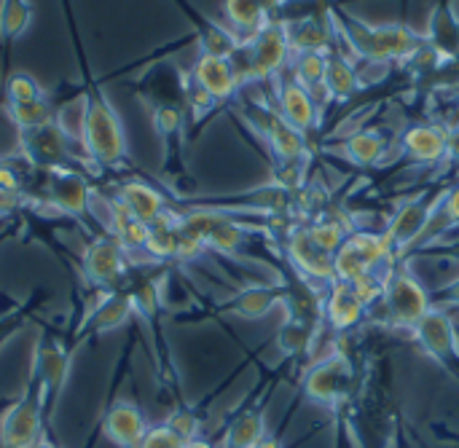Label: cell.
I'll return each instance as SVG.
<instances>
[{
  "instance_id": "6da1fadb",
  "label": "cell",
  "mask_w": 459,
  "mask_h": 448,
  "mask_svg": "<svg viewBox=\"0 0 459 448\" xmlns=\"http://www.w3.org/2000/svg\"><path fill=\"white\" fill-rule=\"evenodd\" d=\"M81 142L97 167H118L126 159V137L121 118L100 91L83 97Z\"/></svg>"
},
{
  "instance_id": "7a4b0ae2",
  "label": "cell",
  "mask_w": 459,
  "mask_h": 448,
  "mask_svg": "<svg viewBox=\"0 0 459 448\" xmlns=\"http://www.w3.org/2000/svg\"><path fill=\"white\" fill-rule=\"evenodd\" d=\"M43 403L38 387H30V392L8 406V411L0 419V448H38L43 441Z\"/></svg>"
},
{
  "instance_id": "3957f363",
  "label": "cell",
  "mask_w": 459,
  "mask_h": 448,
  "mask_svg": "<svg viewBox=\"0 0 459 448\" xmlns=\"http://www.w3.org/2000/svg\"><path fill=\"white\" fill-rule=\"evenodd\" d=\"M67 374H70V358L67 352L54 344L51 339H43L35 349V387L40 392V403H43V411L51 414L54 411V403L59 401L62 395V387L67 382Z\"/></svg>"
},
{
  "instance_id": "277c9868",
  "label": "cell",
  "mask_w": 459,
  "mask_h": 448,
  "mask_svg": "<svg viewBox=\"0 0 459 448\" xmlns=\"http://www.w3.org/2000/svg\"><path fill=\"white\" fill-rule=\"evenodd\" d=\"M67 129L59 121L43 124L38 129H27L19 132V148L22 156L32 164V167H43V169H56L65 167L67 159Z\"/></svg>"
},
{
  "instance_id": "5b68a950",
  "label": "cell",
  "mask_w": 459,
  "mask_h": 448,
  "mask_svg": "<svg viewBox=\"0 0 459 448\" xmlns=\"http://www.w3.org/2000/svg\"><path fill=\"white\" fill-rule=\"evenodd\" d=\"M387 314L393 323L398 325H417L428 312H430V298L422 290V285L417 280H411L409 274H393L385 285V296H382Z\"/></svg>"
},
{
  "instance_id": "8992f818",
  "label": "cell",
  "mask_w": 459,
  "mask_h": 448,
  "mask_svg": "<svg viewBox=\"0 0 459 448\" xmlns=\"http://www.w3.org/2000/svg\"><path fill=\"white\" fill-rule=\"evenodd\" d=\"M83 271L94 285L110 288L121 280V274L126 271V261H124V247L113 239V237H100L86 247L83 255Z\"/></svg>"
},
{
  "instance_id": "52a82bcc",
  "label": "cell",
  "mask_w": 459,
  "mask_h": 448,
  "mask_svg": "<svg viewBox=\"0 0 459 448\" xmlns=\"http://www.w3.org/2000/svg\"><path fill=\"white\" fill-rule=\"evenodd\" d=\"M48 196L56 212L78 215L89 207L91 188L81 172L70 167H56V169H48Z\"/></svg>"
},
{
  "instance_id": "ba28073f",
  "label": "cell",
  "mask_w": 459,
  "mask_h": 448,
  "mask_svg": "<svg viewBox=\"0 0 459 448\" xmlns=\"http://www.w3.org/2000/svg\"><path fill=\"white\" fill-rule=\"evenodd\" d=\"M288 253L290 261L301 269V274L315 277V280H331L336 282V269H333V255L323 253L312 239L307 228H296L288 239Z\"/></svg>"
},
{
  "instance_id": "9c48e42d",
  "label": "cell",
  "mask_w": 459,
  "mask_h": 448,
  "mask_svg": "<svg viewBox=\"0 0 459 448\" xmlns=\"http://www.w3.org/2000/svg\"><path fill=\"white\" fill-rule=\"evenodd\" d=\"M105 435L118 448H140L143 438L148 435V425L137 406L116 403L105 417Z\"/></svg>"
},
{
  "instance_id": "30bf717a",
  "label": "cell",
  "mask_w": 459,
  "mask_h": 448,
  "mask_svg": "<svg viewBox=\"0 0 459 448\" xmlns=\"http://www.w3.org/2000/svg\"><path fill=\"white\" fill-rule=\"evenodd\" d=\"M194 81L215 99L223 102L237 91V73L229 59L223 56H210L202 54L199 62L194 65Z\"/></svg>"
},
{
  "instance_id": "8fae6325",
  "label": "cell",
  "mask_w": 459,
  "mask_h": 448,
  "mask_svg": "<svg viewBox=\"0 0 459 448\" xmlns=\"http://www.w3.org/2000/svg\"><path fill=\"white\" fill-rule=\"evenodd\" d=\"M417 339L422 341V347L438 358V360H449L457 349V336H455V325L446 314L430 309L417 325H414Z\"/></svg>"
},
{
  "instance_id": "7c38bea8",
  "label": "cell",
  "mask_w": 459,
  "mask_h": 448,
  "mask_svg": "<svg viewBox=\"0 0 459 448\" xmlns=\"http://www.w3.org/2000/svg\"><path fill=\"white\" fill-rule=\"evenodd\" d=\"M347 382H350V366H347V360L344 358H328V360L312 366L304 387H307V392L315 401L331 403V401L339 398V392L344 390Z\"/></svg>"
},
{
  "instance_id": "4fadbf2b",
  "label": "cell",
  "mask_w": 459,
  "mask_h": 448,
  "mask_svg": "<svg viewBox=\"0 0 459 448\" xmlns=\"http://www.w3.org/2000/svg\"><path fill=\"white\" fill-rule=\"evenodd\" d=\"M288 54V35L280 27H264L253 43V54H250V70L255 78H266L272 75Z\"/></svg>"
},
{
  "instance_id": "5bb4252c",
  "label": "cell",
  "mask_w": 459,
  "mask_h": 448,
  "mask_svg": "<svg viewBox=\"0 0 459 448\" xmlns=\"http://www.w3.org/2000/svg\"><path fill=\"white\" fill-rule=\"evenodd\" d=\"M366 309L368 306L363 304L358 290L347 282H336L325 301V317H328L331 328H336V331H347V328L358 325L363 320Z\"/></svg>"
},
{
  "instance_id": "9a60e30c",
  "label": "cell",
  "mask_w": 459,
  "mask_h": 448,
  "mask_svg": "<svg viewBox=\"0 0 459 448\" xmlns=\"http://www.w3.org/2000/svg\"><path fill=\"white\" fill-rule=\"evenodd\" d=\"M137 220L143 223H156L167 210H164V196L151 188L148 183H140V180H129L118 188V196H116Z\"/></svg>"
},
{
  "instance_id": "2e32d148",
  "label": "cell",
  "mask_w": 459,
  "mask_h": 448,
  "mask_svg": "<svg viewBox=\"0 0 459 448\" xmlns=\"http://www.w3.org/2000/svg\"><path fill=\"white\" fill-rule=\"evenodd\" d=\"M358 46L363 48L366 56L385 62V59L403 56L406 51H411L414 35L406 27H379V30L368 32L366 40H358Z\"/></svg>"
},
{
  "instance_id": "e0dca14e",
  "label": "cell",
  "mask_w": 459,
  "mask_h": 448,
  "mask_svg": "<svg viewBox=\"0 0 459 448\" xmlns=\"http://www.w3.org/2000/svg\"><path fill=\"white\" fill-rule=\"evenodd\" d=\"M428 220H430V210L422 202H406L395 212V218H393V223H390V228L385 234L390 247H403V245L414 242L425 231Z\"/></svg>"
},
{
  "instance_id": "ac0fdd59",
  "label": "cell",
  "mask_w": 459,
  "mask_h": 448,
  "mask_svg": "<svg viewBox=\"0 0 459 448\" xmlns=\"http://www.w3.org/2000/svg\"><path fill=\"white\" fill-rule=\"evenodd\" d=\"M110 228H113V239L124 247V253L145 250L151 226L137 220L118 199L110 202Z\"/></svg>"
},
{
  "instance_id": "d6986e66",
  "label": "cell",
  "mask_w": 459,
  "mask_h": 448,
  "mask_svg": "<svg viewBox=\"0 0 459 448\" xmlns=\"http://www.w3.org/2000/svg\"><path fill=\"white\" fill-rule=\"evenodd\" d=\"M134 312V304H132V296H124V293H113V296H105L94 312L86 317V323L81 325V331H94V333H105V331H113L118 325H124L129 320V314Z\"/></svg>"
},
{
  "instance_id": "ffe728a7",
  "label": "cell",
  "mask_w": 459,
  "mask_h": 448,
  "mask_svg": "<svg viewBox=\"0 0 459 448\" xmlns=\"http://www.w3.org/2000/svg\"><path fill=\"white\" fill-rule=\"evenodd\" d=\"M406 151L417 161H436L446 153V134L436 126H411L403 140Z\"/></svg>"
},
{
  "instance_id": "44dd1931",
  "label": "cell",
  "mask_w": 459,
  "mask_h": 448,
  "mask_svg": "<svg viewBox=\"0 0 459 448\" xmlns=\"http://www.w3.org/2000/svg\"><path fill=\"white\" fill-rule=\"evenodd\" d=\"M282 118L296 126V129H307L315 124V102L309 97V91L301 83H288L282 89Z\"/></svg>"
},
{
  "instance_id": "7402d4cb",
  "label": "cell",
  "mask_w": 459,
  "mask_h": 448,
  "mask_svg": "<svg viewBox=\"0 0 459 448\" xmlns=\"http://www.w3.org/2000/svg\"><path fill=\"white\" fill-rule=\"evenodd\" d=\"M277 5V0H226V16L242 32H261L264 16Z\"/></svg>"
},
{
  "instance_id": "603a6c76",
  "label": "cell",
  "mask_w": 459,
  "mask_h": 448,
  "mask_svg": "<svg viewBox=\"0 0 459 448\" xmlns=\"http://www.w3.org/2000/svg\"><path fill=\"white\" fill-rule=\"evenodd\" d=\"M264 438V417L258 411H242L226 430V448H255Z\"/></svg>"
},
{
  "instance_id": "cb8c5ba5",
  "label": "cell",
  "mask_w": 459,
  "mask_h": 448,
  "mask_svg": "<svg viewBox=\"0 0 459 448\" xmlns=\"http://www.w3.org/2000/svg\"><path fill=\"white\" fill-rule=\"evenodd\" d=\"M269 140H272L274 153H277L285 164H293L296 159L304 156L301 129L290 126L285 118H274V121H272V126H269Z\"/></svg>"
},
{
  "instance_id": "d4e9b609",
  "label": "cell",
  "mask_w": 459,
  "mask_h": 448,
  "mask_svg": "<svg viewBox=\"0 0 459 448\" xmlns=\"http://www.w3.org/2000/svg\"><path fill=\"white\" fill-rule=\"evenodd\" d=\"M5 113L11 118V124L19 129V132H27V129H38L43 124H51L56 121L54 118V110L46 99H35V102H24V105H11L5 102Z\"/></svg>"
},
{
  "instance_id": "484cf974",
  "label": "cell",
  "mask_w": 459,
  "mask_h": 448,
  "mask_svg": "<svg viewBox=\"0 0 459 448\" xmlns=\"http://www.w3.org/2000/svg\"><path fill=\"white\" fill-rule=\"evenodd\" d=\"M145 250L156 258H169L178 250V218L164 212L156 223H151Z\"/></svg>"
},
{
  "instance_id": "4316f807",
  "label": "cell",
  "mask_w": 459,
  "mask_h": 448,
  "mask_svg": "<svg viewBox=\"0 0 459 448\" xmlns=\"http://www.w3.org/2000/svg\"><path fill=\"white\" fill-rule=\"evenodd\" d=\"M32 22L30 0H3L0 5V38L5 43L16 40Z\"/></svg>"
},
{
  "instance_id": "83f0119b",
  "label": "cell",
  "mask_w": 459,
  "mask_h": 448,
  "mask_svg": "<svg viewBox=\"0 0 459 448\" xmlns=\"http://www.w3.org/2000/svg\"><path fill=\"white\" fill-rule=\"evenodd\" d=\"M325 89L333 97H350L358 89V75L352 70V65L342 56H331L325 65Z\"/></svg>"
},
{
  "instance_id": "f1b7e54d",
  "label": "cell",
  "mask_w": 459,
  "mask_h": 448,
  "mask_svg": "<svg viewBox=\"0 0 459 448\" xmlns=\"http://www.w3.org/2000/svg\"><path fill=\"white\" fill-rule=\"evenodd\" d=\"M277 301V293L272 288H247L237 296L234 312L242 317H264Z\"/></svg>"
},
{
  "instance_id": "f546056e",
  "label": "cell",
  "mask_w": 459,
  "mask_h": 448,
  "mask_svg": "<svg viewBox=\"0 0 459 448\" xmlns=\"http://www.w3.org/2000/svg\"><path fill=\"white\" fill-rule=\"evenodd\" d=\"M35 99H43L40 83L30 73H11L5 81V102L24 105V102H35Z\"/></svg>"
},
{
  "instance_id": "4dcf8cb0",
  "label": "cell",
  "mask_w": 459,
  "mask_h": 448,
  "mask_svg": "<svg viewBox=\"0 0 459 448\" xmlns=\"http://www.w3.org/2000/svg\"><path fill=\"white\" fill-rule=\"evenodd\" d=\"M347 153L358 164H374L385 153V140L379 134H374V132H360V134L347 140Z\"/></svg>"
},
{
  "instance_id": "1f68e13d",
  "label": "cell",
  "mask_w": 459,
  "mask_h": 448,
  "mask_svg": "<svg viewBox=\"0 0 459 448\" xmlns=\"http://www.w3.org/2000/svg\"><path fill=\"white\" fill-rule=\"evenodd\" d=\"M307 231H309V239H312L323 253H328V255H336V253L344 247V242H347L344 226H339L336 220H320V223H315V226L307 228Z\"/></svg>"
},
{
  "instance_id": "d6a6232c",
  "label": "cell",
  "mask_w": 459,
  "mask_h": 448,
  "mask_svg": "<svg viewBox=\"0 0 459 448\" xmlns=\"http://www.w3.org/2000/svg\"><path fill=\"white\" fill-rule=\"evenodd\" d=\"M347 242L366 258V263L374 269L379 263H385V258L390 255V242L387 237H374V234H355V237H347Z\"/></svg>"
},
{
  "instance_id": "836d02e7",
  "label": "cell",
  "mask_w": 459,
  "mask_h": 448,
  "mask_svg": "<svg viewBox=\"0 0 459 448\" xmlns=\"http://www.w3.org/2000/svg\"><path fill=\"white\" fill-rule=\"evenodd\" d=\"M242 239H245L242 228L234 226V220L223 218V220L212 228V234L207 237V247H212V250H218V253H237L239 245H242Z\"/></svg>"
},
{
  "instance_id": "e575fe53",
  "label": "cell",
  "mask_w": 459,
  "mask_h": 448,
  "mask_svg": "<svg viewBox=\"0 0 459 448\" xmlns=\"http://www.w3.org/2000/svg\"><path fill=\"white\" fill-rule=\"evenodd\" d=\"M312 331L307 323H299V320H290L282 331H280V347L288 352V355H299V352H307L312 347Z\"/></svg>"
},
{
  "instance_id": "d590c367",
  "label": "cell",
  "mask_w": 459,
  "mask_h": 448,
  "mask_svg": "<svg viewBox=\"0 0 459 448\" xmlns=\"http://www.w3.org/2000/svg\"><path fill=\"white\" fill-rule=\"evenodd\" d=\"M325 65H328V59H323L317 51H304L301 59H299V67H296L299 83L304 89H312V86L323 83L325 81Z\"/></svg>"
},
{
  "instance_id": "8d00e7d4",
  "label": "cell",
  "mask_w": 459,
  "mask_h": 448,
  "mask_svg": "<svg viewBox=\"0 0 459 448\" xmlns=\"http://www.w3.org/2000/svg\"><path fill=\"white\" fill-rule=\"evenodd\" d=\"M234 48H237V40H234L229 32H223V30H218V27H207V30L202 32V54L229 59V56L234 54Z\"/></svg>"
},
{
  "instance_id": "74e56055",
  "label": "cell",
  "mask_w": 459,
  "mask_h": 448,
  "mask_svg": "<svg viewBox=\"0 0 459 448\" xmlns=\"http://www.w3.org/2000/svg\"><path fill=\"white\" fill-rule=\"evenodd\" d=\"M167 427H169L183 444H188V441H194V438L199 435V419H196V414L188 411V409L175 411V414L167 419Z\"/></svg>"
},
{
  "instance_id": "f35d334b",
  "label": "cell",
  "mask_w": 459,
  "mask_h": 448,
  "mask_svg": "<svg viewBox=\"0 0 459 448\" xmlns=\"http://www.w3.org/2000/svg\"><path fill=\"white\" fill-rule=\"evenodd\" d=\"M153 126L161 137H172L183 126V116L175 105H159L153 108Z\"/></svg>"
},
{
  "instance_id": "ab89813d",
  "label": "cell",
  "mask_w": 459,
  "mask_h": 448,
  "mask_svg": "<svg viewBox=\"0 0 459 448\" xmlns=\"http://www.w3.org/2000/svg\"><path fill=\"white\" fill-rule=\"evenodd\" d=\"M132 304H134V309H137L143 317H153L156 309H159V290H156V285H153V282L140 285V288L132 293Z\"/></svg>"
},
{
  "instance_id": "60d3db41",
  "label": "cell",
  "mask_w": 459,
  "mask_h": 448,
  "mask_svg": "<svg viewBox=\"0 0 459 448\" xmlns=\"http://www.w3.org/2000/svg\"><path fill=\"white\" fill-rule=\"evenodd\" d=\"M140 448H186V444L167 425H161V427H151L148 430V435L143 438Z\"/></svg>"
},
{
  "instance_id": "b9f144b4",
  "label": "cell",
  "mask_w": 459,
  "mask_h": 448,
  "mask_svg": "<svg viewBox=\"0 0 459 448\" xmlns=\"http://www.w3.org/2000/svg\"><path fill=\"white\" fill-rule=\"evenodd\" d=\"M325 40H328V35L317 22H304L301 32L296 35V46H301L304 51H315V48L325 46Z\"/></svg>"
},
{
  "instance_id": "7bdbcfd3",
  "label": "cell",
  "mask_w": 459,
  "mask_h": 448,
  "mask_svg": "<svg viewBox=\"0 0 459 448\" xmlns=\"http://www.w3.org/2000/svg\"><path fill=\"white\" fill-rule=\"evenodd\" d=\"M0 191L22 194V180H19V175H16L11 167H5V164H0Z\"/></svg>"
},
{
  "instance_id": "ee69618b",
  "label": "cell",
  "mask_w": 459,
  "mask_h": 448,
  "mask_svg": "<svg viewBox=\"0 0 459 448\" xmlns=\"http://www.w3.org/2000/svg\"><path fill=\"white\" fill-rule=\"evenodd\" d=\"M22 207V194H8V191H0V215H8L13 210Z\"/></svg>"
},
{
  "instance_id": "f6af8a7d",
  "label": "cell",
  "mask_w": 459,
  "mask_h": 448,
  "mask_svg": "<svg viewBox=\"0 0 459 448\" xmlns=\"http://www.w3.org/2000/svg\"><path fill=\"white\" fill-rule=\"evenodd\" d=\"M444 215H446V220H459V185L446 196V202H444Z\"/></svg>"
},
{
  "instance_id": "bcb514c9",
  "label": "cell",
  "mask_w": 459,
  "mask_h": 448,
  "mask_svg": "<svg viewBox=\"0 0 459 448\" xmlns=\"http://www.w3.org/2000/svg\"><path fill=\"white\" fill-rule=\"evenodd\" d=\"M446 151H449V153H452V156L459 161V126L446 134Z\"/></svg>"
},
{
  "instance_id": "7dc6e473",
  "label": "cell",
  "mask_w": 459,
  "mask_h": 448,
  "mask_svg": "<svg viewBox=\"0 0 459 448\" xmlns=\"http://www.w3.org/2000/svg\"><path fill=\"white\" fill-rule=\"evenodd\" d=\"M255 448H282V444H280L277 438H264V441H261Z\"/></svg>"
},
{
  "instance_id": "c3c4849f",
  "label": "cell",
  "mask_w": 459,
  "mask_h": 448,
  "mask_svg": "<svg viewBox=\"0 0 459 448\" xmlns=\"http://www.w3.org/2000/svg\"><path fill=\"white\" fill-rule=\"evenodd\" d=\"M186 448H212L207 441H202V438H194V441H188L186 444Z\"/></svg>"
},
{
  "instance_id": "681fc988",
  "label": "cell",
  "mask_w": 459,
  "mask_h": 448,
  "mask_svg": "<svg viewBox=\"0 0 459 448\" xmlns=\"http://www.w3.org/2000/svg\"><path fill=\"white\" fill-rule=\"evenodd\" d=\"M449 298L459 304V282H455V285H452V290H449Z\"/></svg>"
},
{
  "instance_id": "f907efd6",
  "label": "cell",
  "mask_w": 459,
  "mask_h": 448,
  "mask_svg": "<svg viewBox=\"0 0 459 448\" xmlns=\"http://www.w3.org/2000/svg\"><path fill=\"white\" fill-rule=\"evenodd\" d=\"M38 448H56V446H51V444H46V441H40V446Z\"/></svg>"
}]
</instances>
